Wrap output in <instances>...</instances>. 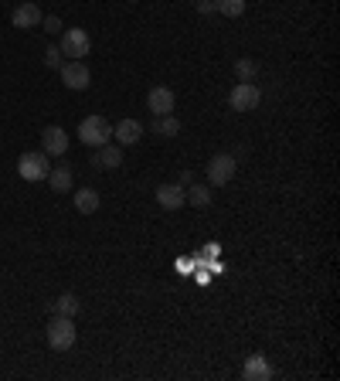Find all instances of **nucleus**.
I'll use <instances>...</instances> for the list:
<instances>
[{
  "instance_id": "nucleus-1",
  "label": "nucleus",
  "mask_w": 340,
  "mask_h": 381,
  "mask_svg": "<svg viewBox=\"0 0 340 381\" xmlns=\"http://www.w3.org/2000/svg\"><path fill=\"white\" fill-rule=\"evenodd\" d=\"M75 317H51L48 320V347L51 351H72L75 347Z\"/></svg>"
},
{
  "instance_id": "nucleus-2",
  "label": "nucleus",
  "mask_w": 340,
  "mask_h": 381,
  "mask_svg": "<svg viewBox=\"0 0 340 381\" xmlns=\"http://www.w3.org/2000/svg\"><path fill=\"white\" fill-rule=\"evenodd\" d=\"M78 140L85 147H102V143L113 140V123L106 116H85L82 126H78Z\"/></svg>"
},
{
  "instance_id": "nucleus-3",
  "label": "nucleus",
  "mask_w": 340,
  "mask_h": 381,
  "mask_svg": "<svg viewBox=\"0 0 340 381\" xmlns=\"http://www.w3.org/2000/svg\"><path fill=\"white\" fill-rule=\"evenodd\" d=\"M259 102H262V89H259L255 82H238V85L228 92V106H231L235 113H252Z\"/></svg>"
},
{
  "instance_id": "nucleus-4",
  "label": "nucleus",
  "mask_w": 340,
  "mask_h": 381,
  "mask_svg": "<svg viewBox=\"0 0 340 381\" xmlns=\"http://www.w3.org/2000/svg\"><path fill=\"white\" fill-rule=\"evenodd\" d=\"M58 72H61L65 89H72V92H85V89H89V82H92V72L85 68V61H82V58H68Z\"/></svg>"
},
{
  "instance_id": "nucleus-5",
  "label": "nucleus",
  "mask_w": 340,
  "mask_h": 381,
  "mask_svg": "<svg viewBox=\"0 0 340 381\" xmlns=\"http://www.w3.org/2000/svg\"><path fill=\"white\" fill-rule=\"evenodd\" d=\"M235 171H238V160L231 157V153H214L208 160V181L211 188H225L228 181L235 177Z\"/></svg>"
},
{
  "instance_id": "nucleus-6",
  "label": "nucleus",
  "mask_w": 340,
  "mask_h": 381,
  "mask_svg": "<svg viewBox=\"0 0 340 381\" xmlns=\"http://www.w3.org/2000/svg\"><path fill=\"white\" fill-rule=\"evenodd\" d=\"M48 153L44 150H31V153H20L18 160V174L24 181H44L48 177Z\"/></svg>"
},
{
  "instance_id": "nucleus-7",
  "label": "nucleus",
  "mask_w": 340,
  "mask_h": 381,
  "mask_svg": "<svg viewBox=\"0 0 340 381\" xmlns=\"http://www.w3.org/2000/svg\"><path fill=\"white\" fill-rule=\"evenodd\" d=\"M89 48H92L89 31H82V28H68V31H61V41H58V52H61V55L82 58V55H89Z\"/></svg>"
},
{
  "instance_id": "nucleus-8",
  "label": "nucleus",
  "mask_w": 340,
  "mask_h": 381,
  "mask_svg": "<svg viewBox=\"0 0 340 381\" xmlns=\"http://www.w3.org/2000/svg\"><path fill=\"white\" fill-rule=\"evenodd\" d=\"M113 136H116V147H136L143 140V123L140 119H119L113 126Z\"/></svg>"
},
{
  "instance_id": "nucleus-9",
  "label": "nucleus",
  "mask_w": 340,
  "mask_h": 381,
  "mask_svg": "<svg viewBox=\"0 0 340 381\" xmlns=\"http://www.w3.org/2000/svg\"><path fill=\"white\" fill-rule=\"evenodd\" d=\"M41 18H44V14H41V7L28 0V4H18V7H14L11 24H14V28H20V31H28V28H38Z\"/></svg>"
},
{
  "instance_id": "nucleus-10",
  "label": "nucleus",
  "mask_w": 340,
  "mask_h": 381,
  "mask_svg": "<svg viewBox=\"0 0 340 381\" xmlns=\"http://www.w3.org/2000/svg\"><path fill=\"white\" fill-rule=\"evenodd\" d=\"M147 109H150L153 116L174 113V92H170L167 85H153L150 92H147Z\"/></svg>"
},
{
  "instance_id": "nucleus-11",
  "label": "nucleus",
  "mask_w": 340,
  "mask_h": 381,
  "mask_svg": "<svg viewBox=\"0 0 340 381\" xmlns=\"http://www.w3.org/2000/svg\"><path fill=\"white\" fill-rule=\"evenodd\" d=\"M41 147L48 157H61V153L68 150V133L61 130V126H44V133H41Z\"/></svg>"
},
{
  "instance_id": "nucleus-12",
  "label": "nucleus",
  "mask_w": 340,
  "mask_h": 381,
  "mask_svg": "<svg viewBox=\"0 0 340 381\" xmlns=\"http://www.w3.org/2000/svg\"><path fill=\"white\" fill-rule=\"evenodd\" d=\"M184 201H188V190L181 188V184H160L157 188V205L167 211H177L184 208Z\"/></svg>"
},
{
  "instance_id": "nucleus-13",
  "label": "nucleus",
  "mask_w": 340,
  "mask_h": 381,
  "mask_svg": "<svg viewBox=\"0 0 340 381\" xmlns=\"http://www.w3.org/2000/svg\"><path fill=\"white\" fill-rule=\"evenodd\" d=\"M92 164L99 167V171H116V167L123 164V147H116V143H102V147H95Z\"/></svg>"
},
{
  "instance_id": "nucleus-14",
  "label": "nucleus",
  "mask_w": 340,
  "mask_h": 381,
  "mask_svg": "<svg viewBox=\"0 0 340 381\" xmlns=\"http://www.w3.org/2000/svg\"><path fill=\"white\" fill-rule=\"evenodd\" d=\"M242 378L245 381H269L272 378V364L265 361L262 354H252V358L242 364Z\"/></svg>"
},
{
  "instance_id": "nucleus-15",
  "label": "nucleus",
  "mask_w": 340,
  "mask_h": 381,
  "mask_svg": "<svg viewBox=\"0 0 340 381\" xmlns=\"http://www.w3.org/2000/svg\"><path fill=\"white\" fill-rule=\"evenodd\" d=\"M75 211L78 214H95V211H99V190L78 188L75 190Z\"/></svg>"
},
{
  "instance_id": "nucleus-16",
  "label": "nucleus",
  "mask_w": 340,
  "mask_h": 381,
  "mask_svg": "<svg viewBox=\"0 0 340 381\" xmlns=\"http://www.w3.org/2000/svg\"><path fill=\"white\" fill-rule=\"evenodd\" d=\"M44 181H48V188H51V190H58V194H65V190H72V171H68V167H51Z\"/></svg>"
},
{
  "instance_id": "nucleus-17",
  "label": "nucleus",
  "mask_w": 340,
  "mask_h": 381,
  "mask_svg": "<svg viewBox=\"0 0 340 381\" xmlns=\"http://www.w3.org/2000/svg\"><path fill=\"white\" fill-rule=\"evenodd\" d=\"M153 133L157 136H177L181 133V119H177V116L174 113H167V116H153Z\"/></svg>"
},
{
  "instance_id": "nucleus-18",
  "label": "nucleus",
  "mask_w": 340,
  "mask_h": 381,
  "mask_svg": "<svg viewBox=\"0 0 340 381\" xmlns=\"http://www.w3.org/2000/svg\"><path fill=\"white\" fill-rule=\"evenodd\" d=\"M188 201L194 208H208L211 205V188L208 184H188Z\"/></svg>"
},
{
  "instance_id": "nucleus-19",
  "label": "nucleus",
  "mask_w": 340,
  "mask_h": 381,
  "mask_svg": "<svg viewBox=\"0 0 340 381\" xmlns=\"http://www.w3.org/2000/svg\"><path fill=\"white\" fill-rule=\"evenodd\" d=\"M55 313L58 317H75L78 313V296L75 293H61L55 300Z\"/></svg>"
},
{
  "instance_id": "nucleus-20",
  "label": "nucleus",
  "mask_w": 340,
  "mask_h": 381,
  "mask_svg": "<svg viewBox=\"0 0 340 381\" xmlns=\"http://www.w3.org/2000/svg\"><path fill=\"white\" fill-rule=\"evenodd\" d=\"M214 11L225 18H242L245 14V0H214Z\"/></svg>"
},
{
  "instance_id": "nucleus-21",
  "label": "nucleus",
  "mask_w": 340,
  "mask_h": 381,
  "mask_svg": "<svg viewBox=\"0 0 340 381\" xmlns=\"http://www.w3.org/2000/svg\"><path fill=\"white\" fill-rule=\"evenodd\" d=\"M255 72H259V65H255L252 58H238V61H235V75L242 78V82H252Z\"/></svg>"
},
{
  "instance_id": "nucleus-22",
  "label": "nucleus",
  "mask_w": 340,
  "mask_h": 381,
  "mask_svg": "<svg viewBox=\"0 0 340 381\" xmlns=\"http://www.w3.org/2000/svg\"><path fill=\"white\" fill-rule=\"evenodd\" d=\"M44 65H48V68H61V65H65V55L48 44V48H44Z\"/></svg>"
},
{
  "instance_id": "nucleus-23",
  "label": "nucleus",
  "mask_w": 340,
  "mask_h": 381,
  "mask_svg": "<svg viewBox=\"0 0 340 381\" xmlns=\"http://www.w3.org/2000/svg\"><path fill=\"white\" fill-rule=\"evenodd\" d=\"M41 24H44V31H48V35H58V31H61V20H58L55 14H48V18H41Z\"/></svg>"
},
{
  "instance_id": "nucleus-24",
  "label": "nucleus",
  "mask_w": 340,
  "mask_h": 381,
  "mask_svg": "<svg viewBox=\"0 0 340 381\" xmlns=\"http://www.w3.org/2000/svg\"><path fill=\"white\" fill-rule=\"evenodd\" d=\"M214 11V0H198V14H211Z\"/></svg>"
},
{
  "instance_id": "nucleus-25",
  "label": "nucleus",
  "mask_w": 340,
  "mask_h": 381,
  "mask_svg": "<svg viewBox=\"0 0 340 381\" xmlns=\"http://www.w3.org/2000/svg\"><path fill=\"white\" fill-rule=\"evenodd\" d=\"M177 184H181V188H188V184H194V174L184 171V174H181V181H177Z\"/></svg>"
},
{
  "instance_id": "nucleus-26",
  "label": "nucleus",
  "mask_w": 340,
  "mask_h": 381,
  "mask_svg": "<svg viewBox=\"0 0 340 381\" xmlns=\"http://www.w3.org/2000/svg\"><path fill=\"white\" fill-rule=\"evenodd\" d=\"M218 252H221V246H218V242H208V248H205V255L211 259V255H218Z\"/></svg>"
}]
</instances>
